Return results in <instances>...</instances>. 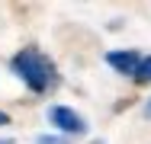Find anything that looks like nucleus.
<instances>
[{"instance_id":"obj_1","label":"nucleus","mask_w":151,"mask_h":144,"mask_svg":"<svg viewBox=\"0 0 151 144\" xmlns=\"http://www.w3.org/2000/svg\"><path fill=\"white\" fill-rule=\"evenodd\" d=\"M13 74L29 86L32 93H45L55 83V64L42 55L39 48H23L13 55Z\"/></svg>"},{"instance_id":"obj_3","label":"nucleus","mask_w":151,"mask_h":144,"mask_svg":"<svg viewBox=\"0 0 151 144\" xmlns=\"http://www.w3.org/2000/svg\"><path fill=\"white\" fill-rule=\"evenodd\" d=\"M106 61H109V67H116L119 74H138V67H142V58L135 55V51H109Z\"/></svg>"},{"instance_id":"obj_6","label":"nucleus","mask_w":151,"mask_h":144,"mask_svg":"<svg viewBox=\"0 0 151 144\" xmlns=\"http://www.w3.org/2000/svg\"><path fill=\"white\" fill-rule=\"evenodd\" d=\"M0 125H10V115L6 112H0Z\"/></svg>"},{"instance_id":"obj_4","label":"nucleus","mask_w":151,"mask_h":144,"mask_svg":"<svg viewBox=\"0 0 151 144\" xmlns=\"http://www.w3.org/2000/svg\"><path fill=\"white\" fill-rule=\"evenodd\" d=\"M135 80H138V83H145V80H151V58H145V61H142V67H138Z\"/></svg>"},{"instance_id":"obj_2","label":"nucleus","mask_w":151,"mask_h":144,"mask_svg":"<svg viewBox=\"0 0 151 144\" xmlns=\"http://www.w3.org/2000/svg\"><path fill=\"white\" fill-rule=\"evenodd\" d=\"M48 122H52L55 128H61L64 135H84V131H87V122L74 112V109H68V106H52V109H48Z\"/></svg>"},{"instance_id":"obj_5","label":"nucleus","mask_w":151,"mask_h":144,"mask_svg":"<svg viewBox=\"0 0 151 144\" xmlns=\"http://www.w3.org/2000/svg\"><path fill=\"white\" fill-rule=\"evenodd\" d=\"M35 144H58V138H52V135H42V138H35Z\"/></svg>"},{"instance_id":"obj_7","label":"nucleus","mask_w":151,"mask_h":144,"mask_svg":"<svg viewBox=\"0 0 151 144\" xmlns=\"http://www.w3.org/2000/svg\"><path fill=\"white\" fill-rule=\"evenodd\" d=\"M148 115H151V103H148Z\"/></svg>"}]
</instances>
